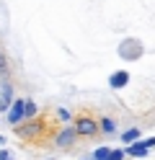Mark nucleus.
<instances>
[{"label": "nucleus", "instance_id": "1", "mask_svg": "<svg viewBox=\"0 0 155 160\" xmlns=\"http://www.w3.org/2000/svg\"><path fill=\"white\" fill-rule=\"evenodd\" d=\"M5 122H8L10 127H21V124L26 122V119H23V98H16V101L8 106V116H5Z\"/></svg>", "mask_w": 155, "mask_h": 160}, {"label": "nucleus", "instance_id": "2", "mask_svg": "<svg viewBox=\"0 0 155 160\" xmlns=\"http://www.w3.org/2000/svg\"><path fill=\"white\" fill-rule=\"evenodd\" d=\"M72 129H75V134H83V137H93V134L98 132V124L93 122V119H88V116H80L78 122H75V127H72Z\"/></svg>", "mask_w": 155, "mask_h": 160}, {"label": "nucleus", "instance_id": "3", "mask_svg": "<svg viewBox=\"0 0 155 160\" xmlns=\"http://www.w3.org/2000/svg\"><path fill=\"white\" fill-rule=\"evenodd\" d=\"M75 129H72V127H67V129H62V132L57 134V139H54V145L57 147H70L72 142H75Z\"/></svg>", "mask_w": 155, "mask_h": 160}, {"label": "nucleus", "instance_id": "4", "mask_svg": "<svg viewBox=\"0 0 155 160\" xmlns=\"http://www.w3.org/2000/svg\"><path fill=\"white\" fill-rule=\"evenodd\" d=\"M13 103V88H10V83H3V91H0V108H5Z\"/></svg>", "mask_w": 155, "mask_h": 160}, {"label": "nucleus", "instance_id": "5", "mask_svg": "<svg viewBox=\"0 0 155 160\" xmlns=\"http://www.w3.org/2000/svg\"><path fill=\"white\" fill-rule=\"evenodd\" d=\"M34 116H36V103L31 101V98H23V119H26V122H31Z\"/></svg>", "mask_w": 155, "mask_h": 160}, {"label": "nucleus", "instance_id": "6", "mask_svg": "<svg viewBox=\"0 0 155 160\" xmlns=\"http://www.w3.org/2000/svg\"><path fill=\"white\" fill-rule=\"evenodd\" d=\"M127 80H129L127 72H114V78H111V88H121V85H127Z\"/></svg>", "mask_w": 155, "mask_h": 160}, {"label": "nucleus", "instance_id": "7", "mask_svg": "<svg viewBox=\"0 0 155 160\" xmlns=\"http://www.w3.org/2000/svg\"><path fill=\"white\" fill-rule=\"evenodd\" d=\"M147 142H134V145H129V150H127V152L129 155H145V152H147Z\"/></svg>", "mask_w": 155, "mask_h": 160}, {"label": "nucleus", "instance_id": "8", "mask_svg": "<svg viewBox=\"0 0 155 160\" xmlns=\"http://www.w3.org/2000/svg\"><path fill=\"white\" fill-rule=\"evenodd\" d=\"M93 158H96V160H111V147H98Z\"/></svg>", "mask_w": 155, "mask_h": 160}, {"label": "nucleus", "instance_id": "9", "mask_svg": "<svg viewBox=\"0 0 155 160\" xmlns=\"http://www.w3.org/2000/svg\"><path fill=\"white\" fill-rule=\"evenodd\" d=\"M137 137H140V132H137V129H129V132H124V137H121V139H124V142H134Z\"/></svg>", "mask_w": 155, "mask_h": 160}, {"label": "nucleus", "instance_id": "10", "mask_svg": "<svg viewBox=\"0 0 155 160\" xmlns=\"http://www.w3.org/2000/svg\"><path fill=\"white\" fill-rule=\"evenodd\" d=\"M57 119H59V122H70V111H67V108H59V111H57Z\"/></svg>", "mask_w": 155, "mask_h": 160}, {"label": "nucleus", "instance_id": "11", "mask_svg": "<svg viewBox=\"0 0 155 160\" xmlns=\"http://www.w3.org/2000/svg\"><path fill=\"white\" fill-rule=\"evenodd\" d=\"M101 129H103V132H114V122H111V119H103V122H101Z\"/></svg>", "mask_w": 155, "mask_h": 160}, {"label": "nucleus", "instance_id": "12", "mask_svg": "<svg viewBox=\"0 0 155 160\" xmlns=\"http://www.w3.org/2000/svg\"><path fill=\"white\" fill-rule=\"evenodd\" d=\"M8 72V62H5V54L0 52V75H5Z\"/></svg>", "mask_w": 155, "mask_h": 160}, {"label": "nucleus", "instance_id": "13", "mask_svg": "<svg viewBox=\"0 0 155 160\" xmlns=\"http://www.w3.org/2000/svg\"><path fill=\"white\" fill-rule=\"evenodd\" d=\"M121 158H124L121 150H111V160H121Z\"/></svg>", "mask_w": 155, "mask_h": 160}, {"label": "nucleus", "instance_id": "14", "mask_svg": "<svg viewBox=\"0 0 155 160\" xmlns=\"http://www.w3.org/2000/svg\"><path fill=\"white\" fill-rule=\"evenodd\" d=\"M0 160H13V158H10L8 150H0Z\"/></svg>", "mask_w": 155, "mask_h": 160}, {"label": "nucleus", "instance_id": "15", "mask_svg": "<svg viewBox=\"0 0 155 160\" xmlns=\"http://www.w3.org/2000/svg\"><path fill=\"white\" fill-rule=\"evenodd\" d=\"M0 145H5V134H0Z\"/></svg>", "mask_w": 155, "mask_h": 160}]
</instances>
